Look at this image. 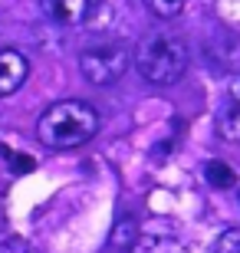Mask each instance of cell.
Wrapping results in <instances>:
<instances>
[{
    "label": "cell",
    "mask_w": 240,
    "mask_h": 253,
    "mask_svg": "<svg viewBox=\"0 0 240 253\" xmlns=\"http://www.w3.org/2000/svg\"><path fill=\"white\" fill-rule=\"evenodd\" d=\"M0 253H33V250H30V244L20 240V237H3V240H0Z\"/></svg>",
    "instance_id": "4fadbf2b"
},
{
    "label": "cell",
    "mask_w": 240,
    "mask_h": 253,
    "mask_svg": "<svg viewBox=\"0 0 240 253\" xmlns=\"http://www.w3.org/2000/svg\"><path fill=\"white\" fill-rule=\"evenodd\" d=\"M217 131H221V138L224 141H234L240 138V105H227L221 112V119H217Z\"/></svg>",
    "instance_id": "ba28073f"
},
{
    "label": "cell",
    "mask_w": 240,
    "mask_h": 253,
    "mask_svg": "<svg viewBox=\"0 0 240 253\" xmlns=\"http://www.w3.org/2000/svg\"><path fill=\"white\" fill-rule=\"evenodd\" d=\"M3 220H7V214H3V204H0V227H3Z\"/></svg>",
    "instance_id": "9a60e30c"
},
{
    "label": "cell",
    "mask_w": 240,
    "mask_h": 253,
    "mask_svg": "<svg viewBox=\"0 0 240 253\" xmlns=\"http://www.w3.org/2000/svg\"><path fill=\"white\" fill-rule=\"evenodd\" d=\"M132 53L122 43H102V46H89L79 56V69L93 85H112L129 73Z\"/></svg>",
    "instance_id": "3957f363"
},
{
    "label": "cell",
    "mask_w": 240,
    "mask_h": 253,
    "mask_svg": "<svg viewBox=\"0 0 240 253\" xmlns=\"http://www.w3.org/2000/svg\"><path fill=\"white\" fill-rule=\"evenodd\" d=\"M132 253H188L185 244L171 234H142L135 244H132Z\"/></svg>",
    "instance_id": "8992f818"
},
{
    "label": "cell",
    "mask_w": 240,
    "mask_h": 253,
    "mask_svg": "<svg viewBox=\"0 0 240 253\" xmlns=\"http://www.w3.org/2000/svg\"><path fill=\"white\" fill-rule=\"evenodd\" d=\"M30 63L20 49H0V95H13L27 83Z\"/></svg>",
    "instance_id": "277c9868"
},
{
    "label": "cell",
    "mask_w": 240,
    "mask_h": 253,
    "mask_svg": "<svg viewBox=\"0 0 240 253\" xmlns=\"http://www.w3.org/2000/svg\"><path fill=\"white\" fill-rule=\"evenodd\" d=\"M99 131V112L83 99L53 102L37 122V138L53 151L79 148Z\"/></svg>",
    "instance_id": "6da1fadb"
},
{
    "label": "cell",
    "mask_w": 240,
    "mask_h": 253,
    "mask_svg": "<svg viewBox=\"0 0 240 253\" xmlns=\"http://www.w3.org/2000/svg\"><path fill=\"white\" fill-rule=\"evenodd\" d=\"M231 99L240 105V76H234V83H231Z\"/></svg>",
    "instance_id": "5bb4252c"
},
{
    "label": "cell",
    "mask_w": 240,
    "mask_h": 253,
    "mask_svg": "<svg viewBox=\"0 0 240 253\" xmlns=\"http://www.w3.org/2000/svg\"><path fill=\"white\" fill-rule=\"evenodd\" d=\"M204 178H207L211 188H234V184H237L234 168H227L224 161H211V165H204Z\"/></svg>",
    "instance_id": "52a82bcc"
},
{
    "label": "cell",
    "mask_w": 240,
    "mask_h": 253,
    "mask_svg": "<svg viewBox=\"0 0 240 253\" xmlns=\"http://www.w3.org/2000/svg\"><path fill=\"white\" fill-rule=\"evenodd\" d=\"M145 3H148V10H151L155 17L171 20V17H178V13L185 10V3H188V0H145Z\"/></svg>",
    "instance_id": "30bf717a"
},
{
    "label": "cell",
    "mask_w": 240,
    "mask_h": 253,
    "mask_svg": "<svg viewBox=\"0 0 240 253\" xmlns=\"http://www.w3.org/2000/svg\"><path fill=\"white\" fill-rule=\"evenodd\" d=\"M135 69L151 85H175L188 69V46L171 30H155L135 49Z\"/></svg>",
    "instance_id": "7a4b0ae2"
},
{
    "label": "cell",
    "mask_w": 240,
    "mask_h": 253,
    "mask_svg": "<svg viewBox=\"0 0 240 253\" xmlns=\"http://www.w3.org/2000/svg\"><path fill=\"white\" fill-rule=\"evenodd\" d=\"M211 253H240V227H231V230H224V234L214 240Z\"/></svg>",
    "instance_id": "7c38bea8"
},
{
    "label": "cell",
    "mask_w": 240,
    "mask_h": 253,
    "mask_svg": "<svg viewBox=\"0 0 240 253\" xmlns=\"http://www.w3.org/2000/svg\"><path fill=\"white\" fill-rule=\"evenodd\" d=\"M0 155H7V165L13 174H27V171L37 168V161L30 158V155H20V151H10L7 145H0Z\"/></svg>",
    "instance_id": "8fae6325"
},
{
    "label": "cell",
    "mask_w": 240,
    "mask_h": 253,
    "mask_svg": "<svg viewBox=\"0 0 240 253\" xmlns=\"http://www.w3.org/2000/svg\"><path fill=\"white\" fill-rule=\"evenodd\" d=\"M40 7H43L49 23H56V27H76V23H83L89 17L93 0H40Z\"/></svg>",
    "instance_id": "5b68a950"
},
{
    "label": "cell",
    "mask_w": 240,
    "mask_h": 253,
    "mask_svg": "<svg viewBox=\"0 0 240 253\" xmlns=\"http://www.w3.org/2000/svg\"><path fill=\"white\" fill-rule=\"evenodd\" d=\"M135 240H139V237H135V220L125 214L119 224H115V230H112V250H132Z\"/></svg>",
    "instance_id": "9c48e42d"
}]
</instances>
